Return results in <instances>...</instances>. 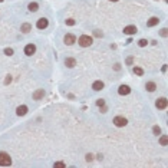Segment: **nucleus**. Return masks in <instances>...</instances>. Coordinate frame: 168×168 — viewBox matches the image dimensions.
<instances>
[{"label": "nucleus", "instance_id": "nucleus-12", "mask_svg": "<svg viewBox=\"0 0 168 168\" xmlns=\"http://www.w3.org/2000/svg\"><path fill=\"white\" fill-rule=\"evenodd\" d=\"M124 33L125 35H134V33H137V27L135 26H127V27H124Z\"/></svg>", "mask_w": 168, "mask_h": 168}, {"label": "nucleus", "instance_id": "nucleus-34", "mask_svg": "<svg viewBox=\"0 0 168 168\" xmlns=\"http://www.w3.org/2000/svg\"><path fill=\"white\" fill-rule=\"evenodd\" d=\"M2 2H3V0H0V3H2Z\"/></svg>", "mask_w": 168, "mask_h": 168}, {"label": "nucleus", "instance_id": "nucleus-5", "mask_svg": "<svg viewBox=\"0 0 168 168\" xmlns=\"http://www.w3.org/2000/svg\"><path fill=\"white\" fill-rule=\"evenodd\" d=\"M167 105H168L167 98H159V99H157V102H155V106H157L158 109H165Z\"/></svg>", "mask_w": 168, "mask_h": 168}, {"label": "nucleus", "instance_id": "nucleus-2", "mask_svg": "<svg viewBox=\"0 0 168 168\" xmlns=\"http://www.w3.org/2000/svg\"><path fill=\"white\" fill-rule=\"evenodd\" d=\"M10 164H12L10 155L6 154V152H0V165H2V167H7Z\"/></svg>", "mask_w": 168, "mask_h": 168}, {"label": "nucleus", "instance_id": "nucleus-8", "mask_svg": "<svg viewBox=\"0 0 168 168\" xmlns=\"http://www.w3.org/2000/svg\"><path fill=\"white\" fill-rule=\"evenodd\" d=\"M131 92V88H129L128 85H121L119 88H118V93L119 95H128Z\"/></svg>", "mask_w": 168, "mask_h": 168}, {"label": "nucleus", "instance_id": "nucleus-15", "mask_svg": "<svg viewBox=\"0 0 168 168\" xmlns=\"http://www.w3.org/2000/svg\"><path fill=\"white\" fill-rule=\"evenodd\" d=\"M20 32H23V33H29V32H32V25H29V23H23L22 26H20Z\"/></svg>", "mask_w": 168, "mask_h": 168}, {"label": "nucleus", "instance_id": "nucleus-3", "mask_svg": "<svg viewBox=\"0 0 168 168\" xmlns=\"http://www.w3.org/2000/svg\"><path fill=\"white\" fill-rule=\"evenodd\" d=\"M114 124H115V127H118V128H122V127H125V125L128 124V121H127V118H124V116H115V118H114Z\"/></svg>", "mask_w": 168, "mask_h": 168}, {"label": "nucleus", "instance_id": "nucleus-26", "mask_svg": "<svg viewBox=\"0 0 168 168\" xmlns=\"http://www.w3.org/2000/svg\"><path fill=\"white\" fill-rule=\"evenodd\" d=\"M66 25H68V26H73V25H75V20H73V19H68Z\"/></svg>", "mask_w": 168, "mask_h": 168}, {"label": "nucleus", "instance_id": "nucleus-14", "mask_svg": "<svg viewBox=\"0 0 168 168\" xmlns=\"http://www.w3.org/2000/svg\"><path fill=\"white\" fill-rule=\"evenodd\" d=\"M158 23H159V19L158 17H151L150 20L146 22V26H148V27H154V26H157Z\"/></svg>", "mask_w": 168, "mask_h": 168}, {"label": "nucleus", "instance_id": "nucleus-4", "mask_svg": "<svg viewBox=\"0 0 168 168\" xmlns=\"http://www.w3.org/2000/svg\"><path fill=\"white\" fill-rule=\"evenodd\" d=\"M63 42H65L68 46H71V45H73L76 42V36L73 35V33H66L65 37H63Z\"/></svg>", "mask_w": 168, "mask_h": 168}, {"label": "nucleus", "instance_id": "nucleus-17", "mask_svg": "<svg viewBox=\"0 0 168 168\" xmlns=\"http://www.w3.org/2000/svg\"><path fill=\"white\" fill-rule=\"evenodd\" d=\"M27 9L30 10V12H37V10H39V5H37L36 2H32V3H29Z\"/></svg>", "mask_w": 168, "mask_h": 168}, {"label": "nucleus", "instance_id": "nucleus-10", "mask_svg": "<svg viewBox=\"0 0 168 168\" xmlns=\"http://www.w3.org/2000/svg\"><path fill=\"white\" fill-rule=\"evenodd\" d=\"M43 96H45V91L43 89H37V91L33 92V99H35V101H40Z\"/></svg>", "mask_w": 168, "mask_h": 168}, {"label": "nucleus", "instance_id": "nucleus-31", "mask_svg": "<svg viewBox=\"0 0 168 168\" xmlns=\"http://www.w3.org/2000/svg\"><path fill=\"white\" fill-rule=\"evenodd\" d=\"M106 111H108V108H106L105 105H103V106H101V112H102V114H105Z\"/></svg>", "mask_w": 168, "mask_h": 168}, {"label": "nucleus", "instance_id": "nucleus-7", "mask_svg": "<svg viewBox=\"0 0 168 168\" xmlns=\"http://www.w3.org/2000/svg\"><path fill=\"white\" fill-rule=\"evenodd\" d=\"M48 25H49V22H48V19H46V17H40L39 20H37V23H36L37 29H46Z\"/></svg>", "mask_w": 168, "mask_h": 168}, {"label": "nucleus", "instance_id": "nucleus-33", "mask_svg": "<svg viewBox=\"0 0 168 168\" xmlns=\"http://www.w3.org/2000/svg\"><path fill=\"white\" fill-rule=\"evenodd\" d=\"M109 2H118V0H109Z\"/></svg>", "mask_w": 168, "mask_h": 168}, {"label": "nucleus", "instance_id": "nucleus-6", "mask_svg": "<svg viewBox=\"0 0 168 168\" xmlns=\"http://www.w3.org/2000/svg\"><path fill=\"white\" fill-rule=\"evenodd\" d=\"M35 52H36V46L33 43H29L26 48H25V55H27V56L35 55Z\"/></svg>", "mask_w": 168, "mask_h": 168}, {"label": "nucleus", "instance_id": "nucleus-29", "mask_svg": "<svg viewBox=\"0 0 168 168\" xmlns=\"http://www.w3.org/2000/svg\"><path fill=\"white\" fill-rule=\"evenodd\" d=\"M159 35L162 36V37H165V36H167V29H161V32H159Z\"/></svg>", "mask_w": 168, "mask_h": 168}, {"label": "nucleus", "instance_id": "nucleus-24", "mask_svg": "<svg viewBox=\"0 0 168 168\" xmlns=\"http://www.w3.org/2000/svg\"><path fill=\"white\" fill-rule=\"evenodd\" d=\"M93 36H95V37H102L103 33H102L101 30H93Z\"/></svg>", "mask_w": 168, "mask_h": 168}, {"label": "nucleus", "instance_id": "nucleus-1", "mask_svg": "<svg viewBox=\"0 0 168 168\" xmlns=\"http://www.w3.org/2000/svg\"><path fill=\"white\" fill-rule=\"evenodd\" d=\"M78 43H79L82 48H88V46L92 45V37L88 36V35H82L79 37V40H78Z\"/></svg>", "mask_w": 168, "mask_h": 168}, {"label": "nucleus", "instance_id": "nucleus-30", "mask_svg": "<svg viewBox=\"0 0 168 168\" xmlns=\"http://www.w3.org/2000/svg\"><path fill=\"white\" fill-rule=\"evenodd\" d=\"M132 62H134V58L132 56H129V58L127 59V65H132Z\"/></svg>", "mask_w": 168, "mask_h": 168}, {"label": "nucleus", "instance_id": "nucleus-11", "mask_svg": "<svg viewBox=\"0 0 168 168\" xmlns=\"http://www.w3.org/2000/svg\"><path fill=\"white\" fill-rule=\"evenodd\" d=\"M103 86H105V85H103V82H102V80H95V82H93V85H92V89H93V91H102V89H103Z\"/></svg>", "mask_w": 168, "mask_h": 168}, {"label": "nucleus", "instance_id": "nucleus-23", "mask_svg": "<svg viewBox=\"0 0 168 168\" xmlns=\"http://www.w3.org/2000/svg\"><path fill=\"white\" fill-rule=\"evenodd\" d=\"M53 167H56V168H65L66 165H65V162H55V164H53Z\"/></svg>", "mask_w": 168, "mask_h": 168}, {"label": "nucleus", "instance_id": "nucleus-18", "mask_svg": "<svg viewBox=\"0 0 168 168\" xmlns=\"http://www.w3.org/2000/svg\"><path fill=\"white\" fill-rule=\"evenodd\" d=\"M132 71H134V73H135V75H138V76H142V75H144V69H141V68H138V66H135Z\"/></svg>", "mask_w": 168, "mask_h": 168}, {"label": "nucleus", "instance_id": "nucleus-20", "mask_svg": "<svg viewBox=\"0 0 168 168\" xmlns=\"http://www.w3.org/2000/svg\"><path fill=\"white\" fill-rule=\"evenodd\" d=\"M152 132H154V135H159L161 134V128H159L158 125H155L154 128H152Z\"/></svg>", "mask_w": 168, "mask_h": 168}, {"label": "nucleus", "instance_id": "nucleus-19", "mask_svg": "<svg viewBox=\"0 0 168 168\" xmlns=\"http://www.w3.org/2000/svg\"><path fill=\"white\" fill-rule=\"evenodd\" d=\"M167 142H168V139H167V137H165V135H162V137L159 138V144H161V145H167Z\"/></svg>", "mask_w": 168, "mask_h": 168}, {"label": "nucleus", "instance_id": "nucleus-22", "mask_svg": "<svg viewBox=\"0 0 168 168\" xmlns=\"http://www.w3.org/2000/svg\"><path fill=\"white\" fill-rule=\"evenodd\" d=\"M5 53L7 55V56H12V55H13V49H12V48H6L5 49Z\"/></svg>", "mask_w": 168, "mask_h": 168}, {"label": "nucleus", "instance_id": "nucleus-32", "mask_svg": "<svg viewBox=\"0 0 168 168\" xmlns=\"http://www.w3.org/2000/svg\"><path fill=\"white\" fill-rule=\"evenodd\" d=\"M114 69H115V71H119V69H121V65H119V63H115Z\"/></svg>", "mask_w": 168, "mask_h": 168}, {"label": "nucleus", "instance_id": "nucleus-16", "mask_svg": "<svg viewBox=\"0 0 168 168\" xmlns=\"http://www.w3.org/2000/svg\"><path fill=\"white\" fill-rule=\"evenodd\" d=\"M145 89L148 91V92H154L155 89H157V85H155L154 82H146V83H145Z\"/></svg>", "mask_w": 168, "mask_h": 168}, {"label": "nucleus", "instance_id": "nucleus-9", "mask_svg": "<svg viewBox=\"0 0 168 168\" xmlns=\"http://www.w3.org/2000/svg\"><path fill=\"white\" fill-rule=\"evenodd\" d=\"M27 106L26 105H20V106H17V109H16V114H17L19 116H25L27 114Z\"/></svg>", "mask_w": 168, "mask_h": 168}, {"label": "nucleus", "instance_id": "nucleus-27", "mask_svg": "<svg viewBox=\"0 0 168 168\" xmlns=\"http://www.w3.org/2000/svg\"><path fill=\"white\" fill-rule=\"evenodd\" d=\"M10 82H12V76L7 75V76H6V79H5V83H6V85H9Z\"/></svg>", "mask_w": 168, "mask_h": 168}, {"label": "nucleus", "instance_id": "nucleus-13", "mask_svg": "<svg viewBox=\"0 0 168 168\" xmlns=\"http://www.w3.org/2000/svg\"><path fill=\"white\" fill-rule=\"evenodd\" d=\"M65 65H66L68 68H71V69H72V68L76 66V60L73 58H66V59H65Z\"/></svg>", "mask_w": 168, "mask_h": 168}, {"label": "nucleus", "instance_id": "nucleus-25", "mask_svg": "<svg viewBox=\"0 0 168 168\" xmlns=\"http://www.w3.org/2000/svg\"><path fill=\"white\" fill-rule=\"evenodd\" d=\"M96 105L99 106V108H101V106L105 105V101H103V99H98V101H96Z\"/></svg>", "mask_w": 168, "mask_h": 168}, {"label": "nucleus", "instance_id": "nucleus-21", "mask_svg": "<svg viewBox=\"0 0 168 168\" xmlns=\"http://www.w3.org/2000/svg\"><path fill=\"white\" fill-rule=\"evenodd\" d=\"M138 45H139L141 48H145L146 45H148V40H145V39H141L139 42H138Z\"/></svg>", "mask_w": 168, "mask_h": 168}, {"label": "nucleus", "instance_id": "nucleus-28", "mask_svg": "<svg viewBox=\"0 0 168 168\" xmlns=\"http://www.w3.org/2000/svg\"><path fill=\"white\" fill-rule=\"evenodd\" d=\"M85 159H86V161H88V162H89V161H92V159H93V155H92V154H86V157H85Z\"/></svg>", "mask_w": 168, "mask_h": 168}]
</instances>
